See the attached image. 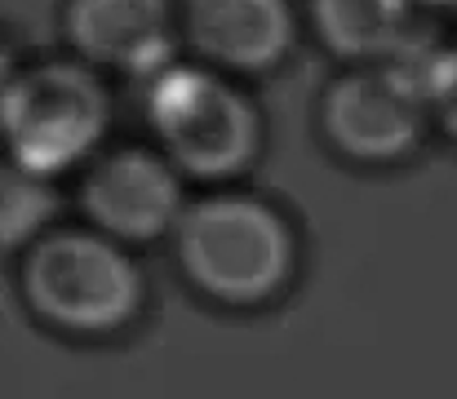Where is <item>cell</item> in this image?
<instances>
[{
	"mask_svg": "<svg viewBox=\"0 0 457 399\" xmlns=\"http://www.w3.org/2000/svg\"><path fill=\"white\" fill-rule=\"evenodd\" d=\"M178 266L222 306L271 302L298 262L294 227L253 195H209L178 213Z\"/></svg>",
	"mask_w": 457,
	"mask_h": 399,
	"instance_id": "1",
	"label": "cell"
},
{
	"mask_svg": "<svg viewBox=\"0 0 457 399\" xmlns=\"http://www.w3.org/2000/svg\"><path fill=\"white\" fill-rule=\"evenodd\" d=\"M22 297L49 328L103 337L138 320L147 284L112 240L89 231H49L22 258Z\"/></svg>",
	"mask_w": 457,
	"mask_h": 399,
	"instance_id": "2",
	"label": "cell"
},
{
	"mask_svg": "<svg viewBox=\"0 0 457 399\" xmlns=\"http://www.w3.org/2000/svg\"><path fill=\"white\" fill-rule=\"evenodd\" d=\"M112 125V94L85 62H36L0 89V137L18 169L49 178L94 151Z\"/></svg>",
	"mask_w": 457,
	"mask_h": 399,
	"instance_id": "3",
	"label": "cell"
},
{
	"mask_svg": "<svg viewBox=\"0 0 457 399\" xmlns=\"http://www.w3.org/2000/svg\"><path fill=\"white\" fill-rule=\"evenodd\" d=\"M147 116L164 151L191 178H236L262 151L258 107L218 71L195 62L160 67L147 89Z\"/></svg>",
	"mask_w": 457,
	"mask_h": 399,
	"instance_id": "4",
	"label": "cell"
},
{
	"mask_svg": "<svg viewBox=\"0 0 457 399\" xmlns=\"http://www.w3.org/2000/svg\"><path fill=\"white\" fill-rule=\"evenodd\" d=\"M427 98L404 71H346L320 98L324 137L364 164H391L422 142Z\"/></svg>",
	"mask_w": 457,
	"mask_h": 399,
	"instance_id": "5",
	"label": "cell"
},
{
	"mask_svg": "<svg viewBox=\"0 0 457 399\" xmlns=\"http://www.w3.org/2000/svg\"><path fill=\"white\" fill-rule=\"evenodd\" d=\"M80 209L98 231L129 245H152L182 213V182L164 155L147 146H120L80 182Z\"/></svg>",
	"mask_w": 457,
	"mask_h": 399,
	"instance_id": "6",
	"label": "cell"
},
{
	"mask_svg": "<svg viewBox=\"0 0 457 399\" xmlns=\"http://www.w3.org/2000/svg\"><path fill=\"white\" fill-rule=\"evenodd\" d=\"M182 40L213 67L227 71H271L294 45L289 0H182Z\"/></svg>",
	"mask_w": 457,
	"mask_h": 399,
	"instance_id": "7",
	"label": "cell"
},
{
	"mask_svg": "<svg viewBox=\"0 0 457 399\" xmlns=\"http://www.w3.org/2000/svg\"><path fill=\"white\" fill-rule=\"evenodd\" d=\"M62 22L67 40L89 62L147 76L169 58L173 0H67Z\"/></svg>",
	"mask_w": 457,
	"mask_h": 399,
	"instance_id": "8",
	"label": "cell"
},
{
	"mask_svg": "<svg viewBox=\"0 0 457 399\" xmlns=\"http://www.w3.org/2000/svg\"><path fill=\"white\" fill-rule=\"evenodd\" d=\"M311 22L337 58H378L404 40L409 0H311Z\"/></svg>",
	"mask_w": 457,
	"mask_h": 399,
	"instance_id": "9",
	"label": "cell"
},
{
	"mask_svg": "<svg viewBox=\"0 0 457 399\" xmlns=\"http://www.w3.org/2000/svg\"><path fill=\"white\" fill-rule=\"evenodd\" d=\"M58 195L45 187V178L18 169V164H0V254L36 240V231L54 218Z\"/></svg>",
	"mask_w": 457,
	"mask_h": 399,
	"instance_id": "10",
	"label": "cell"
},
{
	"mask_svg": "<svg viewBox=\"0 0 457 399\" xmlns=\"http://www.w3.org/2000/svg\"><path fill=\"white\" fill-rule=\"evenodd\" d=\"M418 85H422V98H427V107L436 112V121L457 137V49L436 54V58L427 62V71H422Z\"/></svg>",
	"mask_w": 457,
	"mask_h": 399,
	"instance_id": "11",
	"label": "cell"
},
{
	"mask_svg": "<svg viewBox=\"0 0 457 399\" xmlns=\"http://www.w3.org/2000/svg\"><path fill=\"white\" fill-rule=\"evenodd\" d=\"M13 76V58H9V49L0 45V89H4V80Z\"/></svg>",
	"mask_w": 457,
	"mask_h": 399,
	"instance_id": "12",
	"label": "cell"
},
{
	"mask_svg": "<svg viewBox=\"0 0 457 399\" xmlns=\"http://www.w3.org/2000/svg\"><path fill=\"white\" fill-rule=\"evenodd\" d=\"M436 4H457V0H436Z\"/></svg>",
	"mask_w": 457,
	"mask_h": 399,
	"instance_id": "13",
	"label": "cell"
}]
</instances>
